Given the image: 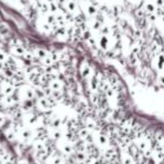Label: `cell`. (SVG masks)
Segmentation results:
<instances>
[{
    "label": "cell",
    "instance_id": "1",
    "mask_svg": "<svg viewBox=\"0 0 164 164\" xmlns=\"http://www.w3.org/2000/svg\"><path fill=\"white\" fill-rule=\"evenodd\" d=\"M118 158L120 164H136V158L129 153L128 147L125 146L118 152Z\"/></svg>",
    "mask_w": 164,
    "mask_h": 164
},
{
    "label": "cell",
    "instance_id": "2",
    "mask_svg": "<svg viewBox=\"0 0 164 164\" xmlns=\"http://www.w3.org/2000/svg\"><path fill=\"white\" fill-rule=\"evenodd\" d=\"M140 8L147 15H154L158 10V7L156 6L154 0H143V2L140 5Z\"/></svg>",
    "mask_w": 164,
    "mask_h": 164
},
{
    "label": "cell",
    "instance_id": "3",
    "mask_svg": "<svg viewBox=\"0 0 164 164\" xmlns=\"http://www.w3.org/2000/svg\"><path fill=\"white\" fill-rule=\"evenodd\" d=\"M153 67L158 73H164V53H158L153 58Z\"/></svg>",
    "mask_w": 164,
    "mask_h": 164
},
{
    "label": "cell",
    "instance_id": "4",
    "mask_svg": "<svg viewBox=\"0 0 164 164\" xmlns=\"http://www.w3.org/2000/svg\"><path fill=\"white\" fill-rule=\"evenodd\" d=\"M158 82L162 85H164V73H160V76H158Z\"/></svg>",
    "mask_w": 164,
    "mask_h": 164
}]
</instances>
